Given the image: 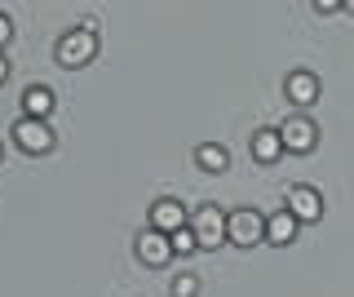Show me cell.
Segmentation results:
<instances>
[{
	"label": "cell",
	"mask_w": 354,
	"mask_h": 297,
	"mask_svg": "<svg viewBox=\"0 0 354 297\" xmlns=\"http://www.w3.org/2000/svg\"><path fill=\"white\" fill-rule=\"evenodd\" d=\"M53 58H58V67H66V71L88 67V62L97 58V27L93 23H80V27L62 31L58 45H53Z\"/></svg>",
	"instance_id": "obj_1"
},
{
	"label": "cell",
	"mask_w": 354,
	"mask_h": 297,
	"mask_svg": "<svg viewBox=\"0 0 354 297\" xmlns=\"http://www.w3.org/2000/svg\"><path fill=\"white\" fill-rule=\"evenodd\" d=\"M226 244H239V249L266 244V213H257V208H235V213H226Z\"/></svg>",
	"instance_id": "obj_2"
},
{
	"label": "cell",
	"mask_w": 354,
	"mask_h": 297,
	"mask_svg": "<svg viewBox=\"0 0 354 297\" xmlns=\"http://www.w3.org/2000/svg\"><path fill=\"white\" fill-rule=\"evenodd\" d=\"M14 142H18V151H27V156H49L53 151V129H49V120H27V116H18L14 120Z\"/></svg>",
	"instance_id": "obj_3"
},
{
	"label": "cell",
	"mask_w": 354,
	"mask_h": 297,
	"mask_svg": "<svg viewBox=\"0 0 354 297\" xmlns=\"http://www.w3.org/2000/svg\"><path fill=\"white\" fill-rule=\"evenodd\" d=\"M191 231H195V244L199 249H217L226 244V213L217 204H199L191 213Z\"/></svg>",
	"instance_id": "obj_4"
},
{
	"label": "cell",
	"mask_w": 354,
	"mask_h": 297,
	"mask_svg": "<svg viewBox=\"0 0 354 297\" xmlns=\"http://www.w3.org/2000/svg\"><path fill=\"white\" fill-rule=\"evenodd\" d=\"M279 138H283V151L288 156H310L319 147V125L310 116H292L279 125Z\"/></svg>",
	"instance_id": "obj_5"
},
{
	"label": "cell",
	"mask_w": 354,
	"mask_h": 297,
	"mask_svg": "<svg viewBox=\"0 0 354 297\" xmlns=\"http://www.w3.org/2000/svg\"><path fill=\"white\" fill-rule=\"evenodd\" d=\"M319 93H324V84H319V75H315V71L297 67V71H288V75H283V98L297 107V111L315 107V102H319Z\"/></svg>",
	"instance_id": "obj_6"
},
{
	"label": "cell",
	"mask_w": 354,
	"mask_h": 297,
	"mask_svg": "<svg viewBox=\"0 0 354 297\" xmlns=\"http://www.w3.org/2000/svg\"><path fill=\"white\" fill-rule=\"evenodd\" d=\"M283 208L297 217V222H319V217H324V195H319L315 186L297 182V186L283 191Z\"/></svg>",
	"instance_id": "obj_7"
},
{
	"label": "cell",
	"mask_w": 354,
	"mask_h": 297,
	"mask_svg": "<svg viewBox=\"0 0 354 297\" xmlns=\"http://www.w3.org/2000/svg\"><path fill=\"white\" fill-rule=\"evenodd\" d=\"M182 226H191V213H186V204L173 200V195H160V200L151 204V231H160V235H177Z\"/></svg>",
	"instance_id": "obj_8"
},
{
	"label": "cell",
	"mask_w": 354,
	"mask_h": 297,
	"mask_svg": "<svg viewBox=\"0 0 354 297\" xmlns=\"http://www.w3.org/2000/svg\"><path fill=\"white\" fill-rule=\"evenodd\" d=\"M138 262L142 267H169L173 262V244H169V235H160V231H142L138 235Z\"/></svg>",
	"instance_id": "obj_9"
},
{
	"label": "cell",
	"mask_w": 354,
	"mask_h": 297,
	"mask_svg": "<svg viewBox=\"0 0 354 297\" xmlns=\"http://www.w3.org/2000/svg\"><path fill=\"white\" fill-rule=\"evenodd\" d=\"M53 107H58V98H53L49 84H27L22 89V116L27 120H49Z\"/></svg>",
	"instance_id": "obj_10"
},
{
	"label": "cell",
	"mask_w": 354,
	"mask_h": 297,
	"mask_svg": "<svg viewBox=\"0 0 354 297\" xmlns=\"http://www.w3.org/2000/svg\"><path fill=\"white\" fill-rule=\"evenodd\" d=\"M297 217L288 213V208H274L270 217H266V244H274V249H283V244H292L297 240Z\"/></svg>",
	"instance_id": "obj_11"
},
{
	"label": "cell",
	"mask_w": 354,
	"mask_h": 297,
	"mask_svg": "<svg viewBox=\"0 0 354 297\" xmlns=\"http://www.w3.org/2000/svg\"><path fill=\"white\" fill-rule=\"evenodd\" d=\"M279 156H283V138H279V129L261 125L257 134H252V160H257V164H274Z\"/></svg>",
	"instance_id": "obj_12"
},
{
	"label": "cell",
	"mask_w": 354,
	"mask_h": 297,
	"mask_svg": "<svg viewBox=\"0 0 354 297\" xmlns=\"http://www.w3.org/2000/svg\"><path fill=\"white\" fill-rule=\"evenodd\" d=\"M195 169H204V173H226V169H230V151L221 147V142H199V147H195Z\"/></svg>",
	"instance_id": "obj_13"
},
{
	"label": "cell",
	"mask_w": 354,
	"mask_h": 297,
	"mask_svg": "<svg viewBox=\"0 0 354 297\" xmlns=\"http://www.w3.org/2000/svg\"><path fill=\"white\" fill-rule=\"evenodd\" d=\"M169 297H199V275H195V271H182V275H173V284H169Z\"/></svg>",
	"instance_id": "obj_14"
},
{
	"label": "cell",
	"mask_w": 354,
	"mask_h": 297,
	"mask_svg": "<svg viewBox=\"0 0 354 297\" xmlns=\"http://www.w3.org/2000/svg\"><path fill=\"white\" fill-rule=\"evenodd\" d=\"M169 244H173L177 258H191V253H199V244H195V231H191V226H182L177 235H169Z\"/></svg>",
	"instance_id": "obj_15"
},
{
	"label": "cell",
	"mask_w": 354,
	"mask_h": 297,
	"mask_svg": "<svg viewBox=\"0 0 354 297\" xmlns=\"http://www.w3.org/2000/svg\"><path fill=\"white\" fill-rule=\"evenodd\" d=\"M9 40H14V23H9V14L0 9V49H5Z\"/></svg>",
	"instance_id": "obj_16"
},
{
	"label": "cell",
	"mask_w": 354,
	"mask_h": 297,
	"mask_svg": "<svg viewBox=\"0 0 354 297\" xmlns=\"http://www.w3.org/2000/svg\"><path fill=\"white\" fill-rule=\"evenodd\" d=\"M310 9H315V14H337V9H341V0H315Z\"/></svg>",
	"instance_id": "obj_17"
},
{
	"label": "cell",
	"mask_w": 354,
	"mask_h": 297,
	"mask_svg": "<svg viewBox=\"0 0 354 297\" xmlns=\"http://www.w3.org/2000/svg\"><path fill=\"white\" fill-rule=\"evenodd\" d=\"M5 80H9V58L0 53V84H5Z\"/></svg>",
	"instance_id": "obj_18"
},
{
	"label": "cell",
	"mask_w": 354,
	"mask_h": 297,
	"mask_svg": "<svg viewBox=\"0 0 354 297\" xmlns=\"http://www.w3.org/2000/svg\"><path fill=\"white\" fill-rule=\"evenodd\" d=\"M0 164H5V142H0Z\"/></svg>",
	"instance_id": "obj_19"
},
{
	"label": "cell",
	"mask_w": 354,
	"mask_h": 297,
	"mask_svg": "<svg viewBox=\"0 0 354 297\" xmlns=\"http://www.w3.org/2000/svg\"><path fill=\"white\" fill-rule=\"evenodd\" d=\"M341 9H350V14H354V0H350V5H341Z\"/></svg>",
	"instance_id": "obj_20"
}]
</instances>
